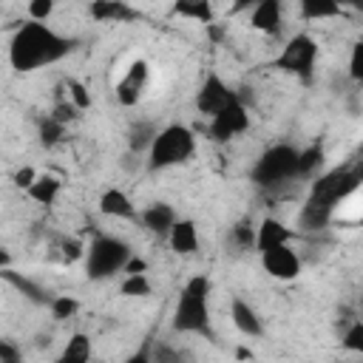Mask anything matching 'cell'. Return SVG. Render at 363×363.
I'll list each match as a JSON object with an SVG mask.
<instances>
[{"mask_svg": "<svg viewBox=\"0 0 363 363\" xmlns=\"http://www.w3.org/2000/svg\"><path fill=\"white\" fill-rule=\"evenodd\" d=\"M360 184H363V162L349 164V167H335V170H326L323 176H318L312 182V190H309L301 213H298V227L309 230V233L323 230L332 221L337 204L346 201Z\"/></svg>", "mask_w": 363, "mask_h": 363, "instance_id": "6da1fadb", "label": "cell"}, {"mask_svg": "<svg viewBox=\"0 0 363 363\" xmlns=\"http://www.w3.org/2000/svg\"><path fill=\"white\" fill-rule=\"evenodd\" d=\"M125 363H153V354H150V346H142L139 352H133Z\"/></svg>", "mask_w": 363, "mask_h": 363, "instance_id": "74e56055", "label": "cell"}, {"mask_svg": "<svg viewBox=\"0 0 363 363\" xmlns=\"http://www.w3.org/2000/svg\"><path fill=\"white\" fill-rule=\"evenodd\" d=\"M37 176H40V173H37L34 167H20V170L14 173V184H17V187H23V190H28V187L34 184V179H37Z\"/></svg>", "mask_w": 363, "mask_h": 363, "instance_id": "d590c367", "label": "cell"}, {"mask_svg": "<svg viewBox=\"0 0 363 363\" xmlns=\"http://www.w3.org/2000/svg\"><path fill=\"white\" fill-rule=\"evenodd\" d=\"M139 221H142L145 230H150L156 235H170V230L179 218H176V210L167 201H153L139 213Z\"/></svg>", "mask_w": 363, "mask_h": 363, "instance_id": "4fadbf2b", "label": "cell"}, {"mask_svg": "<svg viewBox=\"0 0 363 363\" xmlns=\"http://www.w3.org/2000/svg\"><path fill=\"white\" fill-rule=\"evenodd\" d=\"M88 11L99 23H125V20L133 17V9L122 0H96V3H91Z\"/></svg>", "mask_w": 363, "mask_h": 363, "instance_id": "d6986e66", "label": "cell"}, {"mask_svg": "<svg viewBox=\"0 0 363 363\" xmlns=\"http://www.w3.org/2000/svg\"><path fill=\"white\" fill-rule=\"evenodd\" d=\"M230 318H233V323H235V329H238L241 335H247V337H261V335H264V323H261L258 312H255L244 298H233V303H230Z\"/></svg>", "mask_w": 363, "mask_h": 363, "instance_id": "e0dca14e", "label": "cell"}, {"mask_svg": "<svg viewBox=\"0 0 363 363\" xmlns=\"http://www.w3.org/2000/svg\"><path fill=\"white\" fill-rule=\"evenodd\" d=\"M343 349L346 352H354V354H360L363 357V320H354V323H349V329L343 332Z\"/></svg>", "mask_w": 363, "mask_h": 363, "instance_id": "f1b7e54d", "label": "cell"}, {"mask_svg": "<svg viewBox=\"0 0 363 363\" xmlns=\"http://www.w3.org/2000/svg\"><path fill=\"white\" fill-rule=\"evenodd\" d=\"M210 278L207 275H193L176 301L173 309V329L182 335H210Z\"/></svg>", "mask_w": 363, "mask_h": 363, "instance_id": "3957f363", "label": "cell"}, {"mask_svg": "<svg viewBox=\"0 0 363 363\" xmlns=\"http://www.w3.org/2000/svg\"><path fill=\"white\" fill-rule=\"evenodd\" d=\"M60 190H62V182H60L57 176L40 173V176L34 179V184L26 190V196H28L31 201H37V204H54L57 196H60Z\"/></svg>", "mask_w": 363, "mask_h": 363, "instance_id": "ffe728a7", "label": "cell"}, {"mask_svg": "<svg viewBox=\"0 0 363 363\" xmlns=\"http://www.w3.org/2000/svg\"><path fill=\"white\" fill-rule=\"evenodd\" d=\"M147 74H150V68H147L145 60H133V62L125 68V74L119 77V82H116V88H113L119 105L130 108V105H136V102L142 99V91H145V85H147Z\"/></svg>", "mask_w": 363, "mask_h": 363, "instance_id": "30bf717a", "label": "cell"}, {"mask_svg": "<svg viewBox=\"0 0 363 363\" xmlns=\"http://www.w3.org/2000/svg\"><path fill=\"white\" fill-rule=\"evenodd\" d=\"M99 213L108 216V218H139L133 201H130L128 193L119 190V187H108V190L99 196Z\"/></svg>", "mask_w": 363, "mask_h": 363, "instance_id": "5bb4252c", "label": "cell"}, {"mask_svg": "<svg viewBox=\"0 0 363 363\" xmlns=\"http://www.w3.org/2000/svg\"><path fill=\"white\" fill-rule=\"evenodd\" d=\"M315 60H318V43L309 34H295L286 40V45L281 48V54L275 57V68L298 77V79H312L315 71Z\"/></svg>", "mask_w": 363, "mask_h": 363, "instance_id": "52a82bcc", "label": "cell"}, {"mask_svg": "<svg viewBox=\"0 0 363 363\" xmlns=\"http://www.w3.org/2000/svg\"><path fill=\"white\" fill-rule=\"evenodd\" d=\"M150 354H153V363H182V352H176L167 343H156L150 349Z\"/></svg>", "mask_w": 363, "mask_h": 363, "instance_id": "d6a6232c", "label": "cell"}, {"mask_svg": "<svg viewBox=\"0 0 363 363\" xmlns=\"http://www.w3.org/2000/svg\"><path fill=\"white\" fill-rule=\"evenodd\" d=\"M255 238H258V227H252L250 221H238V224H233V230H230V244H233L238 252L255 250Z\"/></svg>", "mask_w": 363, "mask_h": 363, "instance_id": "d4e9b609", "label": "cell"}, {"mask_svg": "<svg viewBox=\"0 0 363 363\" xmlns=\"http://www.w3.org/2000/svg\"><path fill=\"white\" fill-rule=\"evenodd\" d=\"M65 91H68V102H71L77 111L91 108V94H88V88H85L79 79H68V82H65Z\"/></svg>", "mask_w": 363, "mask_h": 363, "instance_id": "83f0119b", "label": "cell"}, {"mask_svg": "<svg viewBox=\"0 0 363 363\" xmlns=\"http://www.w3.org/2000/svg\"><path fill=\"white\" fill-rule=\"evenodd\" d=\"M349 74H352V79L363 82V40L352 45V54H349Z\"/></svg>", "mask_w": 363, "mask_h": 363, "instance_id": "836d02e7", "label": "cell"}, {"mask_svg": "<svg viewBox=\"0 0 363 363\" xmlns=\"http://www.w3.org/2000/svg\"><path fill=\"white\" fill-rule=\"evenodd\" d=\"M3 278H6L23 298H28L31 303L51 306V301L57 298V295H51V289H45L43 284H37V281H31V278H26V275H17L14 269H3Z\"/></svg>", "mask_w": 363, "mask_h": 363, "instance_id": "ac0fdd59", "label": "cell"}, {"mask_svg": "<svg viewBox=\"0 0 363 363\" xmlns=\"http://www.w3.org/2000/svg\"><path fill=\"white\" fill-rule=\"evenodd\" d=\"M156 133H159V130L153 128V122H136V125H130V130H128V145H130V150H133V153L150 150Z\"/></svg>", "mask_w": 363, "mask_h": 363, "instance_id": "603a6c76", "label": "cell"}, {"mask_svg": "<svg viewBox=\"0 0 363 363\" xmlns=\"http://www.w3.org/2000/svg\"><path fill=\"white\" fill-rule=\"evenodd\" d=\"M51 116H54L57 122H62V125H65L68 119H74V116H77V108H74L71 102H60V105L51 111Z\"/></svg>", "mask_w": 363, "mask_h": 363, "instance_id": "8d00e7d4", "label": "cell"}, {"mask_svg": "<svg viewBox=\"0 0 363 363\" xmlns=\"http://www.w3.org/2000/svg\"><path fill=\"white\" fill-rule=\"evenodd\" d=\"M119 289H122V295H128V298H145V295H150V281H147L145 275H128Z\"/></svg>", "mask_w": 363, "mask_h": 363, "instance_id": "f546056e", "label": "cell"}, {"mask_svg": "<svg viewBox=\"0 0 363 363\" xmlns=\"http://www.w3.org/2000/svg\"><path fill=\"white\" fill-rule=\"evenodd\" d=\"M320 164H323V147L320 145H309L306 150L298 153V176H312Z\"/></svg>", "mask_w": 363, "mask_h": 363, "instance_id": "484cf974", "label": "cell"}, {"mask_svg": "<svg viewBox=\"0 0 363 363\" xmlns=\"http://www.w3.org/2000/svg\"><path fill=\"white\" fill-rule=\"evenodd\" d=\"M298 153L301 150H295L292 145H272V147H267L261 153V159L252 164V170H250L252 184L269 190V187H278V184L295 179L298 176Z\"/></svg>", "mask_w": 363, "mask_h": 363, "instance_id": "8992f818", "label": "cell"}, {"mask_svg": "<svg viewBox=\"0 0 363 363\" xmlns=\"http://www.w3.org/2000/svg\"><path fill=\"white\" fill-rule=\"evenodd\" d=\"M292 241V230L278 221V218H264L258 224V238H255V250L258 252H267V250H275V247H284Z\"/></svg>", "mask_w": 363, "mask_h": 363, "instance_id": "9a60e30c", "label": "cell"}, {"mask_svg": "<svg viewBox=\"0 0 363 363\" xmlns=\"http://www.w3.org/2000/svg\"><path fill=\"white\" fill-rule=\"evenodd\" d=\"M62 136H65V125H62V122H57L54 116L40 119V142H43L45 147L60 145V142H62Z\"/></svg>", "mask_w": 363, "mask_h": 363, "instance_id": "4316f807", "label": "cell"}, {"mask_svg": "<svg viewBox=\"0 0 363 363\" xmlns=\"http://www.w3.org/2000/svg\"><path fill=\"white\" fill-rule=\"evenodd\" d=\"M261 264H264V272L278 278V281H292L301 272V258L289 244L261 252Z\"/></svg>", "mask_w": 363, "mask_h": 363, "instance_id": "8fae6325", "label": "cell"}, {"mask_svg": "<svg viewBox=\"0 0 363 363\" xmlns=\"http://www.w3.org/2000/svg\"><path fill=\"white\" fill-rule=\"evenodd\" d=\"M250 128V113H247V102H235L227 111H221L218 116L210 119V136L216 142H230L235 136H241Z\"/></svg>", "mask_w": 363, "mask_h": 363, "instance_id": "9c48e42d", "label": "cell"}, {"mask_svg": "<svg viewBox=\"0 0 363 363\" xmlns=\"http://www.w3.org/2000/svg\"><path fill=\"white\" fill-rule=\"evenodd\" d=\"M145 269H147V264H145L142 258H136V255H133V258L128 261V267H125L128 275H145Z\"/></svg>", "mask_w": 363, "mask_h": 363, "instance_id": "f35d334b", "label": "cell"}, {"mask_svg": "<svg viewBox=\"0 0 363 363\" xmlns=\"http://www.w3.org/2000/svg\"><path fill=\"white\" fill-rule=\"evenodd\" d=\"M48 309H51V315H54L57 320H68V318H74V312L79 309V303H77L74 298H68V295H57Z\"/></svg>", "mask_w": 363, "mask_h": 363, "instance_id": "4dcf8cb0", "label": "cell"}, {"mask_svg": "<svg viewBox=\"0 0 363 363\" xmlns=\"http://www.w3.org/2000/svg\"><path fill=\"white\" fill-rule=\"evenodd\" d=\"M130 258H133V252L122 238L96 235L85 250V272L91 281H102V278H111L116 272H125Z\"/></svg>", "mask_w": 363, "mask_h": 363, "instance_id": "5b68a950", "label": "cell"}, {"mask_svg": "<svg viewBox=\"0 0 363 363\" xmlns=\"http://www.w3.org/2000/svg\"><path fill=\"white\" fill-rule=\"evenodd\" d=\"M250 26L255 31H264V34H281V26H284V9L278 0H261L258 6H252L250 11Z\"/></svg>", "mask_w": 363, "mask_h": 363, "instance_id": "7c38bea8", "label": "cell"}, {"mask_svg": "<svg viewBox=\"0 0 363 363\" xmlns=\"http://www.w3.org/2000/svg\"><path fill=\"white\" fill-rule=\"evenodd\" d=\"M167 244L179 255H193L199 250V227L193 218H179L167 235Z\"/></svg>", "mask_w": 363, "mask_h": 363, "instance_id": "2e32d148", "label": "cell"}, {"mask_svg": "<svg viewBox=\"0 0 363 363\" xmlns=\"http://www.w3.org/2000/svg\"><path fill=\"white\" fill-rule=\"evenodd\" d=\"M71 48H74V40L57 34L45 23L28 20L14 31L9 45V60H11V68L17 71H37L43 65L60 62Z\"/></svg>", "mask_w": 363, "mask_h": 363, "instance_id": "7a4b0ae2", "label": "cell"}, {"mask_svg": "<svg viewBox=\"0 0 363 363\" xmlns=\"http://www.w3.org/2000/svg\"><path fill=\"white\" fill-rule=\"evenodd\" d=\"M176 14L182 17H190V20H199V23H213V6L207 0H182L173 6Z\"/></svg>", "mask_w": 363, "mask_h": 363, "instance_id": "cb8c5ba5", "label": "cell"}, {"mask_svg": "<svg viewBox=\"0 0 363 363\" xmlns=\"http://www.w3.org/2000/svg\"><path fill=\"white\" fill-rule=\"evenodd\" d=\"M54 363H91V337L82 332L71 335Z\"/></svg>", "mask_w": 363, "mask_h": 363, "instance_id": "44dd1931", "label": "cell"}, {"mask_svg": "<svg viewBox=\"0 0 363 363\" xmlns=\"http://www.w3.org/2000/svg\"><path fill=\"white\" fill-rule=\"evenodd\" d=\"M298 11L306 20H329V17H340L343 6L340 3H332V0H303L298 6Z\"/></svg>", "mask_w": 363, "mask_h": 363, "instance_id": "7402d4cb", "label": "cell"}, {"mask_svg": "<svg viewBox=\"0 0 363 363\" xmlns=\"http://www.w3.org/2000/svg\"><path fill=\"white\" fill-rule=\"evenodd\" d=\"M244 102V94H238L235 88H230L218 74H207L201 88L196 91V111L207 119L218 116L221 111H227L230 105Z\"/></svg>", "mask_w": 363, "mask_h": 363, "instance_id": "ba28073f", "label": "cell"}, {"mask_svg": "<svg viewBox=\"0 0 363 363\" xmlns=\"http://www.w3.org/2000/svg\"><path fill=\"white\" fill-rule=\"evenodd\" d=\"M0 363H23V352L11 340H0Z\"/></svg>", "mask_w": 363, "mask_h": 363, "instance_id": "e575fe53", "label": "cell"}, {"mask_svg": "<svg viewBox=\"0 0 363 363\" xmlns=\"http://www.w3.org/2000/svg\"><path fill=\"white\" fill-rule=\"evenodd\" d=\"M360 363H363V360H360Z\"/></svg>", "mask_w": 363, "mask_h": 363, "instance_id": "ab89813d", "label": "cell"}, {"mask_svg": "<svg viewBox=\"0 0 363 363\" xmlns=\"http://www.w3.org/2000/svg\"><path fill=\"white\" fill-rule=\"evenodd\" d=\"M196 153V136L187 125H164L159 128L150 150H147V167L150 170H167L176 164H184Z\"/></svg>", "mask_w": 363, "mask_h": 363, "instance_id": "277c9868", "label": "cell"}, {"mask_svg": "<svg viewBox=\"0 0 363 363\" xmlns=\"http://www.w3.org/2000/svg\"><path fill=\"white\" fill-rule=\"evenodd\" d=\"M51 14H54V3L51 0H34V3H28V20L45 23Z\"/></svg>", "mask_w": 363, "mask_h": 363, "instance_id": "1f68e13d", "label": "cell"}]
</instances>
